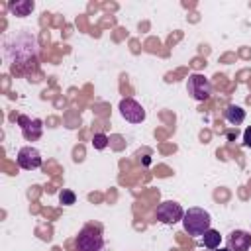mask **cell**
<instances>
[{
    "label": "cell",
    "mask_w": 251,
    "mask_h": 251,
    "mask_svg": "<svg viewBox=\"0 0 251 251\" xmlns=\"http://www.w3.org/2000/svg\"><path fill=\"white\" fill-rule=\"evenodd\" d=\"M224 118L227 120V124H231V126H239V124H243V120H245V110H243L241 106L229 104V106L224 110Z\"/></svg>",
    "instance_id": "10"
},
{
    "label": "cell",
    "mask_w": 251,
    "mask_h": 251,
    "mask_svg": "<svg viewBox=\"0 0 251 251\" xmlns=\"http://www.w3.org/2000/svg\"><path fill=\"white\" fill-rule=\"evenodd\" d=\"M186 90H188V94H190L194 100L204 102V100H208L210 94H212V84H210V80H208L204 75L192 73V75L188 76V80H186Z\"/></svg>",
    "instance_id": "3"
},
{
    "label": "cell",
    "mask_w": 251,
    "mask_h": 251,
    "mask_svg": "<svg viewBox=\"0 0 251 251\" xmlns=\"http://www.w3.org/2000/svg\"><path fill=\"white\" fill-rule=\"evenodd\" d=\"M59 200H61V204L71 206V204L76 202V194H75L73 190H69V188H63V190L59 192Z\"/></svg>",
    "instance_id": "12"
},
{
    "label": "cell",
    "mask_w": 251,
    "mask_h": 251,
    "mask_svg": "<svg viewBox=\"0 0 251 251\" xmlns=\"http://www.w3.org/2000/svg\"><path fill=\"white\" fill-rule=\"evenodd\" d=\"M251 247V235L243 229H235L227 237V249L229 251H249Z\"/></svg>",
    "instance_id": "8"
},
{
    "label": "cell",
    "mask_w": 251,
    "mask_h": 251,
    "mask_svg": "<svg viewBox=\"0 0 251 251\" xmlns=\"http://www.w3.org/2000/svg\"><path fill=\"white\" fill-rule=\"evenodd\" d=\"M120 114L129 124H141L145 120L143 106L137 100H133V98H122L120 100Z\"/></svg>",
    "instance_id": "5"
},
{
    "label": "cell",
    "mask_w": 251,
    "mask_h": 251,
    "mask_svg": "<svg viewBox=\"0 0 251 251\" xmlns=\"http://www.w3.org/2000/svg\"><path fill=\"white\" fill-rule=\"evenodd\" d=\"M92 145H94V149H104L106 145H108V135L106 133H94V137H92Z\"/></svg>",
    "instance_id": "13"
},
{
    "label": "cell",
    "mask_w": 251,
    "mask_h": 251,
    "mask_svg": "<svg viewBox=\"0 0 251 251\" xmlns=\"http://www.w3.org/2000/svg\"><path fill=\"white\" fill-rule=\"evenodd\" d=\"M182 216H184V210H182V206H180L178 202H175V200H165V202H161V204L157 206V210H155V218H157L161 224H176V222L182 220Z\"/></svg>",
    "instance_id": "4"
},
{
    "label": "cell",
    "mask_w": 251,
    "mask_h": 251,
    "mask_svg": "<svg viewBox=\"0 0 251 251\" xmlns=\"http://www.w3.org/2000/svg\"><path fill=\"white\" fill-rule=\"evenodd\" d=\"M243 143H245L247 147H251V126L243 131Z\"/></svg>",
    "instance_id": "14"
},
{
    "label": "cell",
    "mask_w": 251,
    "mask_h": 251,
    "mask_svg": "<svg viewBox=\"0 0 251 251\" xmlns=\"http://www.w3.org/2000/svg\"><path fill=\"white\" fill-rule=\"evenodd\" d=\"M18 126L22 129V135L25 141H37L43 133V122L39 118H29V116H18Z\"/></svg>",
    "instance_id": "6"
},
{
    "label": "cell",
    "mask_w": 251,
    "mask_h": 251,
    "mask_svg": "<svg viewBox=\"0 0 251 251\" xmlns=\"http://www.w3.org/2000/svg\"><path fill=\"white\" fill-rule=\"evenodd\" d=\"M212 251H229V249H222V247H218V249H212Z\"/></svg>",
    "instance_id": "15"
},
{
    "label": "cell",
    "mask_w": 251,
    "mask_h": 251,
    "mask_svg": "<svg viewBox=\"0 0 251 251\" xmlns=\"http://www.w3.org/2000/svg\"><path fill=\"white\" fill-rule=\"evenodd\" d=\"M220 241H222L220 231H216V229H212V227L202 235V243H204V247H208V249H218V247H220Z\"/></svg>",
    "instance_id": "11"
},
{
    "label": "cell",
    "mask_w": 251,
    "mask_h": 251,
    "mask_svg": "<svg viewBox=\"0 0 251 251\" xmlns=\"http://www.w3.org/2000/svg\"><path fill=\"white\" fill-rule=\"evenodd\" d=\"M75 247L76 251H102L104 247V235H102V227L94 226V224H86L76 239H75Z\"/></svg>",
    "instance_id": "2"
},
{
    "label": "cell",
    "mask_w": 251,
    "mask_h": 251,
    "mask_svg": "<svg viewBox=\"0 0 251 251\" xmlns=\"http://www.w3.org/2000/svg\"><path fill=\"white\" fill-rule=\"evenodd\" d=\"M16 161H18V165H20L22 169L33 171V169H39V167H41V153H39L35 147L25 145V147H22V149L18 151Z\"/></svg>",
    "instance_id": "7"
},
{
    "label": "cell",
    "mask_w": 251,
    "mask_h": 251,
    "mask_svg": "<svg viewBox=\"0 0 251 251\" xmlns=\"http://www.w3.org/2000/svg\"><path fill=\"white\" fill-rule=\"evenodd\" d=\"M33 8H35L33 0H16V2H10V4H8V10H10L14 16H18V18L29 16V14L33 12Z\"/></svg>",
    "instance_id": "9"
},
{
    "label": "cell",
    "mask_w": 251,
    "mask_h": 251,
    "mask_svg": "<svg viewBox=\"0 0 251 251\" xmlns=\"http://www.w3.org/2000/svg\"><path fill=\"white\" fill-rule=\"evenodd\" d=\"M210 224H212V218L206 210L202 208H188L182 216V226H184V231L192 237H200L204 235L208 229H210Z\"/></svg>",
    "instance_id": "1"
}]
</instances>
